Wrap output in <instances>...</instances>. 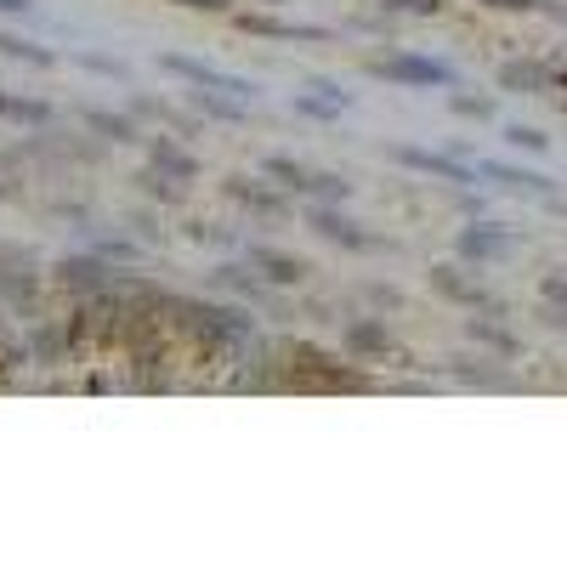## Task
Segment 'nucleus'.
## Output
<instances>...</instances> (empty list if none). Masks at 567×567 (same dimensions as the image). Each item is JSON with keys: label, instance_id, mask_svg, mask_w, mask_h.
<instances>
[{"label": "nucleus", "instance_id": "obj_9", "mask_svg": "<svg viewBox=\"0 0 567 567\" xmlns=\"http://www.w3.org/2000/svg\"><path fill=\"white\" fill-rule=\"evenodd\" d=\"M159 69H165V74H176V80H187V85L239 91V97H250V103H256V85H250V80L227 74V69H216V63H199V58H187V52H165V58H159Z\"/></svg>", "mask_w": 567, "mask_h": 567}, {"label": "nucleus", "instance_id": "obj_8", "mask_svg": "<svg viewBox=\"0 0 567 567\" xmlns=\"http://www.w3.org/2000/svg\"><path fill=\"white\" fill-rule=\"evenodd\" d=\"M477 176H488L494 187H505V194L539 199V205L561 199V194H556V182H550L545 171H523V165H505V159H477Z\"/></svg>", "mask_w": 567, "mask_h": 567}, {"label": "nucleus", "instance_id": "obj_13", "mask_svg": "<svg viewBox=\"0 0 567 567\" xmlns=\"http://www.w3.org/2000/svg\"><path fill=\"white\" fill-rule=\"evenodd\" d=\"M58 278L69 284V290H80V296H109L120 272H109V256H63Z\"/></svg>", "mask_w": 567, "mask_h": 567}, {"label": "nucleus", "instance_id": "obj_3", "mask_svg": "<svg viewBox=\"0 0 567 567\" xmlns=\"http://www.w3.org/2000/svg\"><path fill=\"white\" fill-rule=\"evenodd\" d=\"M369 74H381L392 85H409V91H454L460 85V69L443 63V58H425V52H386L374 58Z\"/></svg>", "mask_w": 567, "mask_h": 567}, {"label": "nucleus", "instance_id": "obj_10", "mask_svg": "<svg viewBox=\"0 0 567 567\" xmlns=\"http://www.w3.org/2000/svg\"><path fill=\"white\" fill-rule=\"evenodd\" d=\"M341 352H347L352 363H381V358H392V329H386V318H352V323L341 329Z\"/></svg>", "mask_w": 567, "mask_h": 567}, {"label": "nucleus", "instance_id": "obj_19", "mask_svg": "<svg viewBox=\"0 0 567 567\" xmlns=\"http://www.w3.org/2000/svg\"><path fill=\"white\" fill-rule=\"evenodd\" d=\"M449 363H454V381H471V386H483V392L511 386V374H505V369H494V363H505L499 352H494V358H483V352H477V358H449Z\"/></svg>", "mask_w": 567, "mask_h": 567}, {"label": "nucleus", "instance_id": "obj_16", "mask_svg": "<svg viewBox=\"0 0 567 567\" xmlns=\"http://www.w3.org/2000/svg\"><path fill=\"white\" fill-rule=\"evenodd\" d=\"M148 165L165 171L171 182H199V159L187 154L176 136H148Z\"/></svg>", "mask_w": 567, "mask_h": 567}, {"label": "nucleus", "instance_id": "obj_21", "mask_svg": "<svg viewBox=\"0 0 567 567\" xmlns=\"http://www.w3.org/2000/svg\"><path fill=\"white\" fill-rule=\"evenodd\" d=\"M0 120H18V125H52L58 109L45 97H18V91H0Z\"/></svg>", "mask_w": 567, "mask_h": 567}, {"label": "nucleus", "instance_id": "obj_25", "mask_svg": "<svg viewBox=\"0 0 567 567\" xmlns=\"http://www.w3.org/2000/svg\"><path fill=\"white\" fill-rule=\"evenodd\" d=\"M449 109H454L460 120H494V114H499L494 97H471V91H460V85L449 91Z\"/></svg>", "mask_w": 567, "mask_h": 567}, {"label": "nucleus", "instance_id": "obj_24", "mask_svg": "<svg viewBox=\"0 0 567 567\" xmlns=\"http://www.w3.org/2000/svg\"><path fill=\"white\" fill-rule=\"evenodd\" d=\"M0 58H18V63H34V69L58 63V52H45L40 40H23V34H0Z\"/></svg>", "mask_w": 567, "mask_h": 567}, {"label": "nucleus", "instance_id": "obj_33", "mask_svg": "<svg viewBox=\"0 0 567 567\" xmlns=\"http://www.w3.org/2000/svg\"><path fill=\"white\" fill-rule=\"evenodd\" d=\"M176 7H187V12H227V0H176Z\"/></svg>", "mask_w": 567, "mask_h": 567}, {"label": "nucleus", "instance_id": "obj_28", "mask_svg": "<svg viewBox=\"0 0 567 567\" xmlns=\"http://www.w3.org/2000/svg\"><path fill=\"white\" fill-rule=\"evenodd\" d=\"M443 0H381V18H437Z\"/></svg>", "mask_w": 567, "mask_h": 567}, {"label": "nucleus", "instance_id": "obj_15", "mask_svg": "<svg viewBox=\"0 0 567 567\" xmlns=\"http://www.w3.org/2000/svg\"><path fill=\"white\" fill-rule=\"evenodd\" d=\"M245 261H250L267 284H301V278L312 272L301 256H284V250H272V245H245Z\"/></svg>", "mask_w": 567, "mask_h": 567}, {"label": "nucleus", "instance_id": "obj_34", "mask_svg": "<svg viewBox=\"0 0 567 567\" xmlns=\"http://www.w3.org/2000/svg\"><path fill=\"white\" fill-rule=\"evenodd\" d=\"M0 12H12V18H29V12H34V0H0Z\"/></svg>", "mask_w": 567, "mask_h": 567}, {"label": "nucleus", "instance_id": "obj_5", "mask_svg": "<svg viewBox=\"0 0 567 567\" xmlns=\"http://www.w3.org/2000/svg\"><path fill=\"white\" fill-rule=\"evenodd\" d=\"M499 91H516V97H545V91L567 85V58H511L499 63Z\"/></svg>", "mask_w": 567, "mask_h": 567}, {"label": "nucleus", "instance_id": "obj_36", "mask_svg": "<svg viewBox=\"0 0 567 567\" xmlns=\"http://www.w3.org/2000/svg\"><path fill=\"white\" fill-rule=\"evenodd\" d=\"M267 7H284V0H267Z\"/></svg>", "mask_w": 567, "mask_h": 567}, {"label": "nucleus", "instance_id": "obj_2", "mask_svg": "<svg viewBox=\"0 0 567 567\" xmlns=\"http://www.w3.org/2000/svg\"><path fill=\"white\" fill-rule=\"evenodd\" d=\"M171 312H182L187 318V329L205 341V347H245V341H256V323H250V312H239V307H216V301H176Z\"/></svg>", "mask_w": 567, "mask_h": 567}, {"label": "nucleus", "instance_id": "obj_22", "mask_svg": "<svg viewBox=\"0 0 567 567\" xmlns=\"http://www.w3.org/2000/svg\"><path fill=\"white\" fill-rule=\"evenodd\" d=\"M471 341L488 347V352H499V358H516V352H523V341H516L511 329L499 323V312H488V318H471Z\"/></svg>", "mask_w": 567, "mask_h": 567}, {"label": "nucleus", "instance_id": "obj_6", "mask_svg": "<svg viewBox=\"0 0 567 567\" xmlns=\"http://www.w3.org/2000/svg\"><path fill=\"white\" fill-rule=\"evenodd\" d=\"M307 227L318 233V239L341 245V250H381V245H386L381 233H363L358 216H347L341 205H329V199H312V205H307Z\"/></svg>", "mask_w": 567, "mask_h": 567}, {"label": "nucleus", "instance_id": "obj_31", "mask_svg": "<svg viewBox=\"0 0 567 567\" xmlns=\"http://www.w3.org/2000/svg\"><path fill=\"white\" fill-rule=\"evenodd\" d=\"M97 256H109V261H136V245H125V239H97Z\"/></svg>", "mask_w": 567, "mask_h": 567}, {"label": "nucleus", "instance_id": "obj_18", "mask_svg": "<svg viewBox=\"0 0 567 567\" xmlns=\"http://www.w3.org/2000/svg\"><path fill=\"white\" fill-rule=\"evenodd\" d=\"M80 120L97 131L103 142H114V148H136V142H142V131H136L131 114H114V109H80Z\"/></svg>", "mask_w": 567, "mask_h": 567}, {"label": "nucleus", "instance_id": "obj_32", "mask_svg": "<svg viewBox=\"0 0 567 567\" xmlns=\"http://www.w3.org/2000/svg\"><path fill=\"white\" fill-rule=\"evenodd\" d=\"M454 205L465 210V216H483L488 205H483V194H471V187H454Z\"/></svg>", "mask_w": 567, "mask_h": 567}, {"label": "nucleus", "instance_id": "obj_1", "mask_svg": "<svg viewBox=\"0 0 567 567\" xmlns=\"http://www.w3.org/2000/svg\"><path fill=\"white\" fill-rule=\"evenodd\" d=\"M261 176H272L284 194H301V199H329V205H347L352 199V182L336 176V171H312L290 154H267L261 159Z\"/></svg>", "mask_w": 567, "mask_h": 567}, {"label": "nucleus", "instance_id": "obj_30", "mask_svg": "<svg viewBox=\"0 0 567 567\" xmlns=\"http://www.w3.org/2000/svg\"><path fill=\"white\" fill-rule=\"evenodd\" d=\"M74 63L91 69V74H103V80H131V69L120 58H103V52H74Z\"/></svg>", "mask_w": 567, "mask_h": 567}, {"label": "nucleus", "instance_id": "obj_27", "mask_svg": "<svg viewBox=\"0 0 567 567\" xmlns=\"http://www.w3.org/2000/svg\"><path fill=\"white\" fill-rule=\"evenodd\" d=\"M483 7H494V12H545V18L567 23V7H561V0H483Z\"/></svg>", "mask_w": 567, "mask_h": 567}, {"label": "nucleus", "instance_id": "obj_11", "mask_svg": "<svg viewBox=\"0 0 567 567\" xmlns=\"http://www.w3.org/2000/svg\"><path fill=\"white\" fill-rule=\"evenodd\" d=\"M239 29L261 40H301V45L336 40V29H323V23H290V18H267V12H239Z\"/></svg>", "mask_w": 567, "mask_h": 567}, {"label": "nucleus", "instance_id": "obj_29", "mask_svg": "<svg viewBox=\"0 0 567 567\" xmlns=\"http://www.w3.org/2000/svg\"><path fill=\"white\" fill-rule=\"evenodd\" d=\"M505 142H511V148H523V154H545L550 148V136L539 125H505Z\"/></svg>", "mask_w": 567, "mask_h": 567}, {"label": "nucleus", "instance_id": "obj_20", "mask_svg": "<svg viewBox=\"0 0 567 567\" xmlns=\"http://www.w3.org/2000/svg\"><path fill=\"white\" fill-rule=\"evenodd\" d=\"M227 194L239 199V205H250L256 216H284V194H272L261 176H233V182H227Z\"/></svg>", "mask_w": 567, "mask_h": 567}, {"label": "nucleus", "instance_id": "obj_14", "mask_svg": "<svg viewBox=\"0 0 567 567\" xmlns=\"http://www.w3.org/2000/svg\"><path fill=\"white\" fill-rule=\"evenodd\" d=\"M187 109L205 114V120H221V125L250 120V97H239V91H216V85H194L187 91Z\"/></svg>", "mask_w": 567, "mask_h": 567}, {"label": "nucleus", "instance_id": "obj_26", "mask_svg": "<svg viewBox=\"0 0 567 567\" xmlns=\"http://www.w3.org/2000/svg\"><path fill=\"white\" fill-rule=\"evenodd\" d=\"M131 109H136V114H148V120H165L171 131H187V125H194L176 103H159V97H131Z\"/></svg>", "mask_w": 567, "mask_h": 567}, {"label": "nucleus", "instance_id": "obj_4", "mask_svg": "<svg viewBox=\"0 0 567 567\" xmlns=\"http://www.w3.org/2000/svg\"><path fill=\"white\" fill-rule=\"evenodd\" d=\"M511 250H516V227L488 221V216H477L471 227H460V233H454V256H460V261H471V267H494V261H505Z\"/></svg>", "mask_w": 567, "mask_h": 567}, {"label": "nucleus", "instance_id": "obj_23", "mask_svg": "<svg viewBox=\"0 0 567 567\" xmlns=\"http://www.w3.org/2000/svg\"><path fill=\"white\" fill-rule=\"evenodd\" d=\"M539 318L550 323V329H567V272H545V284H539Z\"/></svg>", "mask_w": 567, "mask_h": 567}, {"label": "nucleus", "instance_id": "obj_35", "mask_svg": "<svg viewBox=\"0 0 567 567\" xmlns=\"http://www.w3.org/2000/svg\"><path fill=\"white\" fill-rule=\"evenodd\" d=\"M0 199H12V187H7V182H0Z\"/></svg>", "mask_w": 567, "mask_h": 567}, {"label": "nucleus", "instance_id": "obj_17", "mask_svg": "<svg viewBox=\"0 0 567 567\" xmlns=\"http://www.w3.org/2000/svg\"><path fill=\"white\" fill-rule=\"evenodd\" d=\"M347 109H352V91L329 85V80H312V91H301V97H296V114L301 120H341Z\"/></svg>", "mask_w": 567, "mask_h": 567}, {"label": "nucleus", "instance_id": "obj_12", "mask_svg": "<svg viewBox=\"0 0 567 567\" xmlns=\"http://www.w3.org/2000/svg\"><path fill=\"white\" fill-rule=\"evenodd\" d=\"M432 290H437V296H449V301H460V307H471V312H499V301L483 290V284L471 278L465 267H449V261H443V267H432Z\"/></svg>", "mask_w": 567, "mask_h": 567}, {"label": "nucleus", "instance_id": "obj_7", "mask_svg": "<svg viewBox=\"0 0 567 567\" xmlns=\"http://www.w3.org/2000/svg\"><path fill=\"white\" fill-rule=\"evenodd\" d=\"M392 159L414 176H432V182H449V187H471L477 182V165H465L460 154H437V148H414V142H398Z\"/></svg>", "mask_w": 567, "mask_h": 567}]
</instances>
